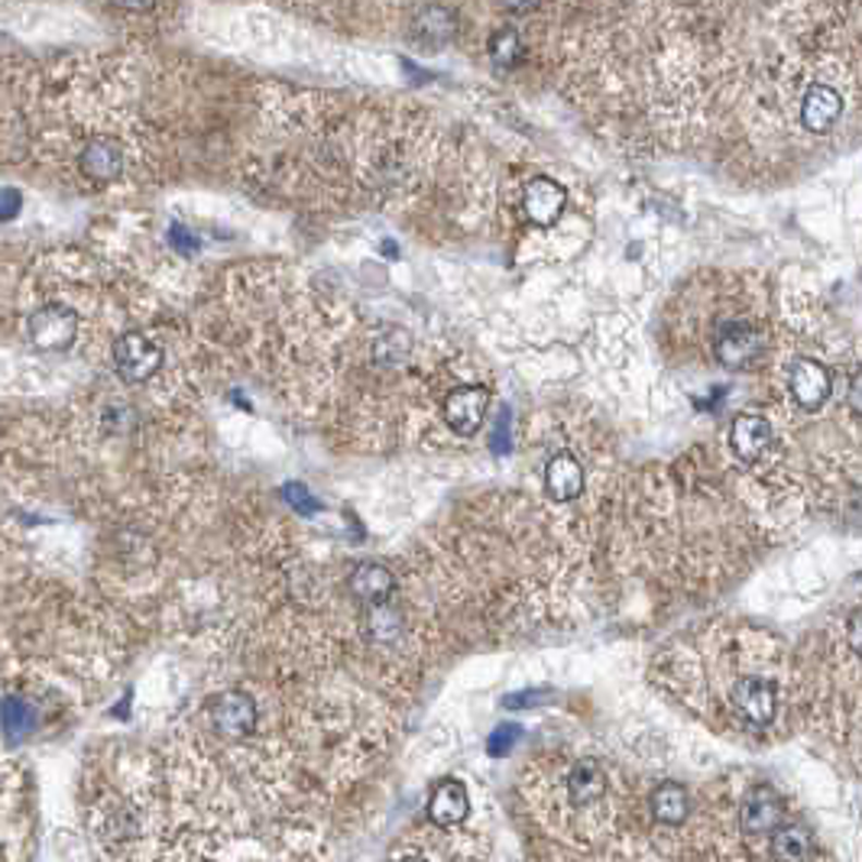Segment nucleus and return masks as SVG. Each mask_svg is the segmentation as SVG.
Returning a JSON list of instances; mask_svg holds the SVG:
<instances>
[{"label": "nucleus", "instance_id": "f257e3e1", "mask_svg": "<svg viewBox=\"0 0 862 862\" xmlns=\"http://www.w3.org/2000/svg\"><path fill=\"white\" fill-rule=\"evenodd\" d=\"M765 328L752 318H730L717 328V338H714V354L724 367L742 369L749 364H755L765 351Z\"/></svg>", "mask_w": 862, "mask_h": 862}, {"label": "nucleus", "instance_id": "7ed1b4c3", "mask_svg": "<svg viewBox=\"0 0 862 862\" xmlns=\"http://www.w3.org/2000/svg\"><path fill=\"white\" fill-rule=\"evenodd\" d=\"M26 338L39 351H65L78 338V315L69 305H43L29 315Z\"/></svg>", "mask_w": 862, "mask_h": 862}, {"label": "nucleus", "instance_id": "9b49d317", "mask_svg": "<svg viewBox=\"0 0 862 862\" xmlns=\"http://www.w3.org/2000/svg\"><path fill=\"white\" fill-rule=\"evenodd\" d=\"M730 445H733L739 461H745V464L762 461L768 445H772L768 418H762V415H739L733 428H730Z\"/></svg>", "mask_w": 862, "mask_h": 862}, {"label": "nucleus", "instance_id": "a211bd4d", "mask_svg": "<svg viewBox=\"0 0 862 862\" xmlns=\"http://www.w3.org/2000/svg\"><path fill=\"white\" fill-rule=\"evenodd\" d=\"M772 860L775 862H808L811 860V834L798 824H785L772 830Z\"/></svg>", "mask_w": 862, "mask_h": 862}, {"label": "nucleus", "instance_id": "4be33fe9", "mask_svg": "<svg viewBox=\"0 0 862 862\" xmlns=\"http://www.w3.org/2000/svg\"><path fill=\"white\" fill-rule=\"evenodd\" d=\"M23 208V195L16 189H0V221H13Z\"/></svg>", "mask_w": 862, "mask_h": 862}, {"label": "nucleus", "instance_id": "aec40b11", "mask_svg": "<svg viewBox=\"0 0 862 862\" xmlns=\"http://www.w3.org/2000/svg\"><path fill=\"white\" fill-rule=\"evenodd\" d=\"M0 724H3V730H7V737L20 739L23 733H29V727H33V714H29V707H26L20 697H7V701L0 704Z\"/></svg>", "mask_w": 862, "mask_h": 862}, {"label": "nucleus", "instance_id": "4468645a", "mask_svg": "<svg viewBox=\"0 0 862 862\" xmlns=\"http://www.w3.org/2000/svg\"><path fill=\"white\" fill-rule=\"evenodd\" d=\"M82 172L95 182H114L123 172L121 143H114L108 136L88 139V146L82 149Z\"/></svg>", "mask_w": 862, "mask_h": 862}, {"label": "nucleus", "instance_id": "f3484780", "mask_svg": "<svg viewBox=\"0 0 862 862\" xmlns=\"http://www.w3.org/2000/svg\"><path fill=\"white\" fill-rule=\"evenodd\" d=\"M648 808H652L655 821H661V824H668V827H678V824H684V821H688L691 798H688V791H684L681 785H675V781H665V785H658V788L652 791V798H648Z\"/></svg>", "mask_w": 862, "mask_h": 862}, {"label": "nucleus", "instance_id": "f03ea898", "mask_svg": "<svg viewBox=\"0 0 862 862\" xmlns=\"http://www.w3.org/2000/svg\"><path fill=\"white\" fill-rule=\"evenodd\" d=\"M162 367V348L143 335V331H126L114 341V369L123 383L136 386V383H146L153 379Z\"/></svg>", "mask_w": 862, "mask_h": 862}, {"label": "nucleus", "instance_id": "1a4fd4ad", "mask_svg": "<svg viewBox=\"0 0 862 862\" xmlns=\"http://www.w3.org/2000/svg\"><path fill=\"white\" fill-rule=\"evenodd\" d=\"M211 720H215L218 733L241 739L253 733V727H256V704H253V697H246L244 691H228L211 704Z\"/></svg>", "mask_w": 862, "mask_h": 862}, {"label": "nucleus", "instance_id": "0eeeda50", "mask_svg": "<svg viewBox=\"0 0 862 862\" xmlns=\"http://www.w3.org/2000/svg\"><path fill=\"white\" fill-rule=\"evenodd\" d=\"M733 707L745 724L768 727L775 720V711H778L775 688L762 678H742L733 684Z\"/></svg>", "mask_w": 862, "mask_h": 862}, {"label": "nucleus", "instance_id": "ddd939ff", "mask_svg": "<svg viewBox=\"0 0 862 862\" xmlns=\"http://www.w3.org/2000/svg\"><path fill=\"white\" fill-rule=\"evenodd\" d=\"M471 814V798H468V788L454 778H445L432 798H428V817L438 824V827H454L461 824L464 817Z\"/></svg>", "mask_w": 862, "mask_h": 862}, {"label": "nucleus", "instance_id": "412c9836", "mask_svg": "<svg viewBox=\"0 0 862 862\" xmlns=\"http://www.w3.org/2000/svg\"><path fill=\"white\" fill-rule=\"evenodd\" d=\"M490 56L499 69L515 65V59H519V33L515 29H506V26L496 29L490 39Z\"/></svg>", "mask_w": 862, "mask_h": 862}, {"label": "nucleus", "instance_id": "20e7f679", "mask_svg": "<svg viewBox=\"0 0 862 862\" xmlns=\"http://www.w3.org/2000/svg\"><path fill=\"white\" fill-rule=\"evenodd\" d=\"M487 405H490V389L487 386H464L454 389L445 399V422L451 432H458L461 438H474L487 418Z\"/></svg>", "mask_w": 862, "mask_h": 862}, {"label": "nucleus", "instance_id": "6e6552de", "mask_svg": "<svg viewBox=\"0 0 862 862\" xmlns=\"http://www.w3.org/2000/svg\"><path fill=\"white\" fill-rule=\"evenodd\" d=\"M564 205H568V192H564V185H558V182H551V179H532V182L525 185L522 208H525V215H529L532 224H538V228H551V224L561 218Z\"/></svg>", "mask_w": 862, "mask_h": 862}, {"label": "nucleus", "instance_id": "a878e982", "mask_svg": "<svg viewBox=\"0 0 862 862\" xmlns=\"http://www.w3.org/2000/svg\"><path fill=\"white\" fill-rule=\"evenodd\" d=\"M402 862H425V860H402Z\"/></svg>", "mask_w": 862, "mask_h": 862}, {"label": "nucleus", "instance_id": "5701e85b", "mask_svg": "<svg viewBox=\"0 0 862 862\" xmlns=\"http://www.w3.org/2000/svg\"><path fill=\"white\" fill-rule=\"evenodd\" d=\"M519 739V727H499L490 737V755H502L506 749H512V742Z\"/></svg>", "mask_w": 862, "mask_h": 862}, {"label": "nucleus", "instance_id": "f8f14e48", "mask_svg": "<svg viewBox=\"0 0 862 862\" xmlns=\"http://www.w3.org/2000/svg\"><path fill=\"white\" fill-rule=\"evenodd\" d=\"M545 490L551 493L558 502H571L584 493V468L574 454L558 451L545 464Z\"/></svg>", "mask_w": 862, "mask_h": 862}, {"label": "nucleus", "instance_id": "b1692460", "mask_svg": "<svg viewBox=\"0 0 862 862\" xmlns=\"http://www.w3.org/2000/svg\"><path fill=\"white\" fill-rule=\"evenodd\" d=\"M286 496H289V502H292L295 509H302V512H315V509H318V502L308 496V490H305V487H289V490H286Z\"/></svg>", "mask_w": 862, "mask_h": 862}, {"label": "nucleus", "instance_id": "39448f33", "mask_svg": "<svg viewBox=\"0 0 862 862\" xmlns=\"http://www.w3.org/2000/svg\"><path fill=\"white\" fill-rule=\"evenodd\" d=\"M830 392H834V379H830V369L824 367L821 361L801 357L791 367V399H794V405L801 412L824 409V402L830 399Z\"/></svg>", "mask_w": 862, "mask_h": 862}, {"label": "nucleus", "instance_id": "2eb2a0df", "mask_svg": "<svg viewBox=\"0 0 862 862\" xmlns=\"http://www.w3.org/2000/svg\"><path fill=\"white\" fill-rule=\"evenodd\" d=\"M607 794V772L597 758H581L574 762L568 775V798L574 808H587Z\"/></svg>", "mask_w": 862, "mask_h": 862}, {"label": "nucleus", "instance_id": "423d86ee", "mask_svg": "<svg viewBox=\"0 0 862 862\" xmlns=\"http://www.w3.org/2000/svg\"><path fill=\"white\" fill-rule=\"evenodd\" d=\"M781 817H785V801H781V794L772 785H755L745 794L742 811H739V824L752 837L772 834L781 824Z\"/></svg>", "mask_w": 862, "mask_h": 862}, {"label": "nucleus", "instance_id": "6ab92c4d", "mask_svg": "<svg viewBox=\"0 0 862 862\" xmlns=\"http://www.w3.org/2000/svg\"><path fill=\"white\" fill-rule=\"evenodd\" d=\"M364 626H367V635L373 642H392L402 632V619H399L396 610H389L386 604L383 607H369Z\"/></svg>", "mask_w": 862, "mask_h": 862}, {"label": "nucleus", "instance_id": "393cba45", "mask_svg": "<svg viewBox=\"0 0 862 862\" xmlns=\"http://www.w3.org/2000/svg\"><path fill=\"white\" fill-rule=\"evenodd\" d=\"M172 244L179 246L182 253H195L198 250V241L192 234H185V228H179V224L172 228Z\"/></svg>", "mask_w": 862, "mask_h": 862}, {"label": "nucleus", "instance_id": "9d476101", "mask_svg": "<svg viewBox=\"0 0 862 862\" xmlns=\"http://www.w3.org/2000/svg\"><path fill=\"white\" fill-rule=\"evenodd\" d=\"M840 114H843V98L837 88H830V85L808 88V95L801 101V123L811 133H827L834 123L840 121Z\"/></svg>", "mask_w": 862, "mask_h": 862}, {"label": "nucleus", "instance_id": "dca6fc26", "mask_svg": "<svg viewBox=\"0 0 862 862\" xmlns=\"http://www.w3.org/2000/svg\"><path fill=\"white\" fill-rule=\"evenodd\" d=\"M396 591V578L389 574V568L383 564H361L354 574H351V594L357 600H364L367 607H383L389 600V594Z\"/></svg>", "mask_w": 862, "mask_h": 862}]
</instances>
